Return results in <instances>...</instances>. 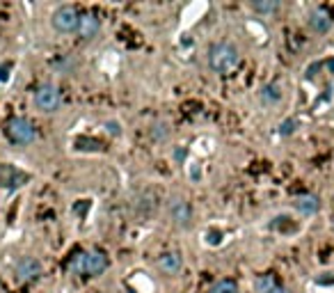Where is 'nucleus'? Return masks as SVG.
I'll return each mask as SVG.
<instances>
[{
  "mask_svg": "<svg viewBox=\"0 0 334 293\" xmlns=\"http://www.w3.org/2000/svg\"><path fill=\"white\" fill-rule=\"evenodd\" d=\"M307 25H309V30L316 32V35H327L334 25V18L327 14V9L314 7V9H309V14H307Z\"/></svg>",
  "mask_w": 334,
  "mask_h": 293,
  "instance_id": "10",
  "label": "nucleus"
},
{
  "mask_svg": "<svg viewBox=\"0 0 334 293\" xmlns=\"http://www.w3.org/2000/svg\"><path fill=\"white\" fill-rule=\"evenodd\" d=\"M250 9L259 16H272L282 9V3L279 0H252L250 3Z\"/></svg>",
  "mask_w": 334,
  "mask_h": 293,
  "instance_id": "16",
  "label": "nucleus"
},
{
  "mask_svg": "<svg viewBox=\"0 0 334 293\" xmlns=\"http://www.w3.org/2000/svg\"><path fill=\"white\" fill-rule=\"evenodd\" d=\"M167 215H169V220H172L174 227L183 229V231H188V229L192 227V220H195L190 201H188L186 197H181V195L169 197V201H167Z\"/></svg>",
  "mask_w": 334,
  "mask_h": 293,
  "instance_id": "5",
  "label": "nucleus"
},
{
  "mask_svg": "<svg viewBox=\"0 0 334 293\" xmlns=\"http://www.w3.org/2000/svg\"><path fill=\"white\" fill-rule=\"evenodd\" d=\"M297 126H300V124H297V119H286V122H282V126H279V135L282 137H288V135H293V133L297 131Z\"/></svg>",
  "mask_w": 334,
  "mask_h": 293,
  "instance_id": "19",
  "label": "nucleus"
},
{
  "mask_svg": "<svg viewBox=\"0 0 334 293\" xmlns=\"http://www.w3.org/2000/svg\"><path fill=\"white\" fill-rule=\"evenodd\" d=\"M105 268H108V256L101 250L78 252L67 263L69 275H89V277H96V275L105 273Z\"/></svg>",
  "mask_w": 334,
  "mask_h": 293,
  "instance_id": "2",
  "label": "nucleus"
},
{
  "mask_svg": "<svg viewBox=\"0 0 334 293\" xmlns=\"http://www.w3.org/2000/svg\"><path fill=\"white\" fill-rule=\"evenodd\" d=\"M103 126H105V131H108L110 135H114V137H119V135L124 133V131H122V124H119L117 119H108V122H105Z\"/></svg>",
  "mask_w": 334,
  "mask_h": 293,
  "instance_id": "20",
  "label": "nucleus"
},
{
  "mask_svg": "<svg viewBox=\"0 0 334 293\" xmlns=\"http://www.w3.org/2000/svg\"><path fill=\"white\" fill-rule=\"evenodd\" d=\"M158 206H160L158 192H156L154 188H146V190H142L135 199V213L140 220H151L156 213H158Z\"/></svg>",
  "mask_w": 334,
  "mask_h": 293,
  "instance_id": "8",
  "label": "nucleus"
},
{
  "mask_svg": "<svg viewBox=\"0 0 334 293\" xmlns=\"http://www.w3.org/2000/svg\"><path fill=\"white\" fill-rule=\"evenodd\" d=\"M41 270H44V266H41V261L37 256H21L16 261V266H14V279L18 284L35 282V279H39Z\"/></svg>",
  "mask_w": 334,
  "mask_h": 293,
  "instance_id": "7",
  "label": "nucleus"
},
{
  "mask_svg": "<svg viewBox=\"0 0 334 293\" xmlns=\"http://www.w3.org/2000/svg\"><path fill=\"white\" fill-rule=\"evenodd\" d=\"M5 133H7L9 142L12 144H18V146H27L37 140V128L30 119L25 117H12L5 126Z\"/></svg>",
  "mask_w": 334,
  "mask_h": 293,
  "instance_id": "4",
  "label": "nucleus"
},
{
  "mask_svg": "<svg viewBox=\"0 0 334 293\" xmlns=\"http://www.w3.org/2000/svg\"><path fill=\"white\" fill-rule=\"evenodd\" d=\"M325 275H327V277H318L316 282L318 284H334V273H325Z\"/></svg>",
  "mask_w": 334,
  "mask_h": 293,
  "instance_id": "21",
  "label": "nucleus"
},
{
  "mask_svg": "<svg viewBox=\"0 0 334 293\" xmlns=\"http://www.w3.org/2000/svg\"><path fill=\"white\" fill-rule=\"evenodd\" d=\"M282 99H284V90L279 82H268V85H263L259 92V101H261V105H265V108L279 105Z\"/></svg>",
  "mask_w": 334,
  "mask_h": 293,
  "instance_id": "13",
  "label": "nucleus"
},
{
  "mask_svg": "<svg viewBox=\"0 0 334 293\" xmlns=\"http://www.w3.org/2000/svg\"><path fill=\"white\" fill-rule=\"evenodd\" d=\"M272 293H293V291L288 286H282V284H279L277 288H272Z\"/></svg>",
  "mask_w": 334,
  "mask_h": 293,
  "instance_id": "22",
  "label": "nucleus"
},
{
  "mask_svg": "<svg viewBox=\"0 0 334 293\" xmlns=\"http://www.w3.org/2000/svg\"><path fill=\"white\" fill-rule=\"evenodd\" d=\"M208 293H240V288H238V284L231 282V279H220L218 284L210 286Z\"/></svg>",
  "mask_w": 334,
  "mask_h": 293,
  "instance_id": "18",
  "label": "nucleus"
},
{
  "mask_svg": "<svg viewBox=\"0 0 334 293\" xmlns=\"http://www.w3.org/2000/svg\"><path fill=\"white\" fill-rule=\"evenodd\" d=\"M149 137L154 144H167V142L172 140V126H169L167 122H163V119H158V122L151 124Z\"/></svg>",
  "mask_w": 334,
  "mask_h": 293,
  "instance_id": "15",
  "label": "nucleus"
},
{
  "mask_svg": "<svg viewBox=\"0 0 334 293\" xmlns=\"http://www.w3.org/2000/svg\"><path fill=\"white\" fill-rule=\"evenodd\" d=\"M32 101H35V108L39 110V112L53 114V112H57L59 105H62V92H59V87L53 85V82H41L35 90Z\"/></svg>",
  "mask_w": 334,
  "mask_h": 293,
  "instance_id": "3",
  "label": "nucleus"
},
{
  "mask_svg": "<svg viewBox=\"0 0 334 293\" xmlns=\"http://www.w3.org/2000/svg\"><path fill=\"white\" fill-rule=\"evenodd\" d=\"M156 266H158V270L163 275H167V277H176V275L183 270V254L181 252H176V250L163 252V254L158 256V261H156Z\"/></svg>",
  "mask_w": 334,
  "mask_h": 293,
  "instance_id": "11",
  "label": "nucleus"
},
{
  "mask_svg": "<svg viewBox=\"0 0 334 293\" xmlns=\"http://www.w3.org/2000/svg\"><path fill=\"white\" fill-rule=\"evenodd\" d=\"M50 25L59 35L78 32V25H80V12H78V7H73V5H59L53 12V16H50Z\"/></svg>",
  "mask_w": 334,
  "mask_h": 293,
  "instance_id": "6",
  "label": "nucleus"
},
{
  "mask_svg": "<svg viewBox=\"0 0 334 293\" xmlns=\"http://www.w3.org/2000/svg\"><path fill=\"white\" fill-rule=\"evenodd\" d=\"M293 206H295V211H297L300 215H316V213L320 211V197L305 192V195H297V197H295Z\"/></svg>",
  "mask_w": 334,
  "mask_h": 293,
  "instance_id": "14",
  "label": "nucleus"
},
{
  "mask_svg": "<svg viewBox=\"0 0 334 293\" xmlns=\"http://www.w3.org/2000/svg\"><path fill=\"white\" fill-rule=\"evenodd\" d=\"M327 67H329V69H334V60H329V62H327Z\"/></svg>",
  "mask_w": 334,
  "mask_h": 293,
  "instance_id": "23",
  "label": "nucleus"
},
{
  "mask_svg": "<svg viewBox=\"0 0 334 293\" xmlns=\"http://www.w3.org/2000/svg\"><path fill=\"white\" fill-rule=\"evenodd\" d=\"M279 282L275 275L265 273V275H259V277L254 279V291L256 293H272V288H277Z\"/></svg>",
  "mask_w": 334,
  "mask_h": 293,
  "instance_id": "17",
  "label": "nucleus"
},
{
  "mask_svg": "<svg viewBox=\"0 0 334 293\" xmlns=\"http://www.w3.org/2000/svg\"><path fill=\"white\" fill-rule=\"evenodd\" d=\"M30 181V174L18 169L16 165L9 163H0V188H7V190H14V188H21Z\"/></svg>",
  "mask_w": 334,
  "mask_h": 293,
  "instance_id": "9",
  "label": "nucleus"
},
{
  "mask_svg": "<svg viewBox=\"0 0 334 293\" xmlns=\"http://www.w3.org/2000/svg\"><path fill=\"white\" fill-rule=\"evenodd\" d=\"M240 67V48L231 41H218L208 48V69L218 76H229Z\"/></svg>",
  "mask_w": 334,
  "mask_h": 293,
  "instance_id": "1",
  "label": "nucleus"
},
{
  "mask_svg": "<svg viewBox=\"0 0 334 293\" xmlns=\"http://www.w3.org/2000/svg\"><path fill=\"white\" fill-rule=\"evenodd\" d=\"M101 32V21L96 14L87 12V14H80V25H78V37L82 41H89L94 39L96 35Z\"/></svg>",
  "mask_w": 334,
  "mask_h": 293,
  "instance_id": "12",
  "label": "nucleus"
}]
</instances>
